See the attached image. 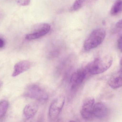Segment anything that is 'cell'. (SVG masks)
<instances>
[{
  "label": "cell",
  "instance_id": "7a4b0ae2",
  "mask_svg": "<svg viewBox=\"0 0 122 122\" xmlns=\"http://www.w3.org/2000/svg\"><path fill=\"white\" fill-rule=\"evenodd\" d=\"M105 36L106 32L104 29L99 28L93 30L85 41L84 49L89 51L97 47L103 42Z\"/></svg>",
  "mask_w": 122,
  "mask_h": 122
},
{
  "label": "cell",
  "instance_id": "d6986e66",
  "mask_svg": "<svg viewBox=\"0 0 122 122\" xmlns=\"http://www.w3.org/2000/svg\"><path fill=\"white\" fill-rule=\"evenodd\" d=\"M120 70L122 71V59H121V61H120Z\"/></svg>",
  "mask_w": 122,
  "mask_h": 122
},
{
  "label": "cell",
  "instance_id": "277c9868",
  "mask_svg": "<svg viewBox=\"0 0 122 122\" xmlns=\"http://www.w3.org/2000/svg\"><path fill=\"white\" fill-rule=\"evenodd\" d=\"M51 29V26L47 23L37 24L34 27L31 32L26 35L25 38L28 41L39 38L47 34Z\"/></svg>",
  "mask_w": 122,
  "mask_h": 122
},
{
  "label": "cell",
  "instance_id": "ba28073f",
  "mask_svg": "<svg viewBox=\"0 0 122 122\" xmlns=\"http://www.w3.org/2000/svg\"><path fill=\"white\" fill-rule=\"evenodd\" d=\"M108 113L107 107L104 103L99 102L95 104L93 109L94 117L97 119H104L107 117Z\"/></svg>",
  "mask_w": 122,
  "mask_h": 122
},
{
  "label": "cell",
  "instance_id": "e0dca14e",
  "mask_svg": "<svg viewBox=\"0 0 122 122\" xmlns=\"http://www.w3.org/2000/svg\"><path fill=\"white\" fill-rule=\"evenodd\" d=\"M5 43L4 39L0 37V49L3 48L5 46Z\"/></svg>",
  "mask_w": 122,
  "mask_h": 122
},
{
  "label": "cell",
  "instance_id": "9a60e30c",
  "mask_svg": "<svg viewBox=\"0 0 122 122\" xmlns=\"http://www.w3.org/2000/svg\"><path fill=\"white\" fill-rule=\"evenodd\" d=\"M30 0H18L17 4L21 6H27L30 4Z\"/></svg>",
  "mask_w": 122,
  "mask_h": 122
},
{
  "label": "cell",
  "instance_id": "6da1fadb",
  "mask_svg": "<svg viewBox=\"0 0 122 122\" xmlns=\"http://www.w3.org/2000/svg\"><path fill=\"white\" fill-rule=\"evenodd\" d=\"M112 62L113 59L111 56L96 58L87 64L86 69L91 74H99L109 69L112 66Z\"/></svg>",
  "mask_w": 122,
  "mask_h": 122
},
{
  "label": "cell",
  "instance_id": "7c38bea8",
  "mask_svg": "<svg viewBox=\"0 0 122 122\" xmlns=\"http://www.w3.org/2000/svg\"><path fill=\"white\" fill-rule=\"evenodd\" d=\"M97 0H75L70 8L72 12L77 11L84 6L94 3Z\"/></svg>",
  "mask_w": 122,
  "mask_h": 122
},
{
  "label": "cell",
  "instance_id": "30bf717a",
  "mask_svg": "<svg viewBox=\"0 0 122 122\" xmlns=\"http://www.w3.org/2000/svg\"><path fill=\"white\" fill-rule=\"evenodd\" d=\"M30 62L28 61L24 60L16 63L14 66L12 76H18L28 70L30 67Z\"/></svg>",
  "mask_w": 122,
  "mask_h": 122
},
{
  "label": "cell",
  "instance_id": "5bb4252c",
  "mask_svg": "<svg viewBox=\"0 0 122 122\" xmlns=\"http://www.w3.org/2000/svg\"><path fill=\"white\" fill-rule=\"evenodd\" d=\"M9 106V103L6 100L0 101V120L4 117L5 115Z\"/></svg>",
  "mask_w": 122,
  "mask_h": 122
},
{
  "label": "cell",
  "instance_id": "2e32d148",
  "mask_svg": "<svg viewBox=\"0 0 122 122\" xmlns=\"http://www.w3.org/2000/svg\"><path fill=\"white\" fill-rule=\"evenodd\" d=\"M117 47L120 51L122 52V35L120 36L117 41Z\"/></svg>",
  "mask_w": 122,
  "mask_h": 122
},
{
  "label": "cell",
  "instance_id": "4fadbf2b",
  "mask_svg": "<svg viewBox=\"0 0 122 122\" xmlns=\"http://www.w3.org/2000/svg\"><path fill=\"white\" fill-rule=\"evenodd\" d=\"M122 11V0H117L112 5L110 13L113 16H116Z\"/></svg>",
  "mask_w": 122,
  "mask_h": 122
},
{
  "label": "cell",
  "instance_id": "8fae6325",
  "mask_svg": "<svg viewBox=\"0 0 122 122\" xmlns=\"http://www.w3.org/2000/svg\"><path fill=\"white\" fill-rule=\"evenodd\" d=\"M38 109V105L37 104L32 103L29 104L24 109V116L27 119H30L35 116Z\"/></svg>",
  "mask_w": 122,
  "mask_h": 122
},
{
  "label": "cell",
  "instance_id": "ac0fdd59",
  "mask_svg": "<svg viewBox=\"0 0 122 122\" xmlns=\"http://www.w3.org/2000/svg\"><path fill=\"white\" fill-rule=\"evenodd\" d=\"M116 26L117 28L122 29V19H120L117 22Z\"/></svg>",
  "mask_w": 122,
  "mask_h": 122
},
{
  "label": "cell",
  "instance_id": "8992f818",
  "mask_svg": "<svg viewBox=\"0 0 122 122\" xmlns=\"http://www.w3.org/2000/svg\"><path fill=\"white\" fill-rule=\"evenodd\" d=\"M95 100L93 98H89L83 103L81 111L82 117L86 120H90L94 117L93 109Z\"/></svg>",
  "mask_w": 122,
  "mask_h": 122
},
{
  "label": "cell",
  "instance_id": "9c48e42d",
  "mask_svg": "<svg viewBox=\"0 0 122 122\" xmlns=\"http://www.w3.org/2000/svg\"><path fill=\"white\" fill-rule=\"evenodd\" d=\"M108 84L112 89H118L122 87V71H119L113 74L109 79Z\"/></svg>",
  "mask_w": 122,
  "mask_h": 122
},
{
  "label": "cell",
  "instance_id": "3957f363",
  "mask_svg": "<svg viewBox=\"0 0 122 122\" xmlns=\"http://www.w3.org/2000/svg\"><path fill=\"white\" fill-rule=\"evenodd\" d=\"M24 96L38 101H46L48 99V95L46 91L39 85L32 84L29 85L24 92Z\"/></svg>",
  "mask_w": 122,
  "mask_h": 122
},
{
  "label": "cell",
  "instance_id": "5b68a950",
  "mask_svg": "<svg viewBox=\"0 0 122 122\" xmlns=\"http://www.w3.org/2000/svg\"><path fill=\"white\" fill-rule=\"evenodd\" d=\"M65 102V98L63 96L58 97L52 102L49 111V118L51 120H55L58 117Z\"/></svg>",
  "mask_w": 122,
  "mask_h": 122
},
{
  "label": "cell",
  "instance_id": "52a82bcc",
  "mask_svg": "<svg viewBox=\"0 0 122 122\" xmlns=\"http://www.w3.org/2000/svg\"><path fill=\"white\" fill-rule=\"evenodd\" d=\"M85 69H80L73 73L70 78V83L72 89L80 85L83 82L87 75Z\"/></svg>",
  "mask_w": 122,
  "mask_h": 122
}]
</instances>
